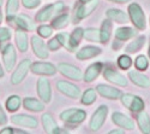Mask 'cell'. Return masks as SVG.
Listing matches in <instances>:
<instances>
[{"label": "cell", "mask_w": 150, "mask_h": 134, "mask_svg": "<svg viewBox=\"0 0 150 134\" xmlns=\"http://www.w3.org/2000/svg\"><path fill=\"white\" fill-rule=\"evenodd\" d=\"M59 117L69 126H78L86 118V111L79 107H70L61 111Z\"/></svg>", "instance_id": "1"}, {"label": "cell", "mask_w": 150, "mask_h": 134, "mask_svg": "<svg viewBox=\"0 0 150 134\" xmlns=\"http://www.w3.org/2000/svg\"><path fill=\"white\" fill-rule=\"evenodd\" d=\"M65 9V4L64 1H57L53 3L51 5H47L46 7H43L42 10H40L36 14L35 19L37 22H47L49 19L54 18L57 15H59L60 12H62Z\"/></svg>", "instance_id": "2"}, {"label": "cell", "mask_w": 150, "mask_h": 134, "mask_svg": "<svg viewBox=\"0 0 150 134\" xmlns=\"http://www.w3.org/2000/svg\"><path fill=\"white\" fill-rule=\"evenodd\" d=\"M129 18L131 19V22L133 23V26L137 29H139V30L145 29V27H146L145 15H144L142 7L137 3H132L129 5Z\"/></svg>", "instance_id": "3"}, {"label": "cell", "mask_w": 150, "mask_h": 134, "mask_svg": "<svg viewBox=\"0 0 150 134\" xmlns=\"http://www.w3.org/2000/svg\"><path fill=\"white\" fill-rule=\"evenodd\" d=\"M120 100H121V104L125 107H127L132 113H139V111L144 110L145 104H144L143 99L138 95H134L131 93H125V94L120 95Z\"/></svg>", "instance_id": "4"}, {"label": "cell", "mask_w": 150, "mask_h": 134, "mask_svg": "<svg viewBox=\"0 0 150 134\" xmlns=\"http://www.w3.org/2000/svg\"><path fill=\"white\" fill-rule=\"evenodd\" d=\"M108 115V106L107 105H100L96 111L93 114L91 118H90V122H89V128L93 132H97L102 128L105 121L107 118Z\"/></svg>", "instance_id": "5"}, {"label": "cell", "mask_w": 150, "mask_h": 134, "mask_svg": "<svg viewBox=\"0 0 150 134\" xmlns=\"http://www.w3.org/2000/svg\"><path fill=\"white\" fill-rule=\"evenodd\" d=\"M31 67V60L25 58L19 62V64L17 65V68L13 70L11 75V83L12 85H19L21 82H23V80L27 77L28 72L30 70Z\"/></svg>", "instance_id": "6"}, {"label": "cell", "mask_w": 150, "mask_h": 134, "mask_svg": "<svg viewBox=\"0 0 150 134\" xmlns=\"http://www.w3.org/2000/svg\"><path fill=\"white\" fill-rule=\"evenodd\" d=\"M57 70L62 76H65L67 79H71L74 81L83 80V71L76 65H72L69 63H59L57 67Z\"/></svg>", "instance_id": "7"}, {"label": "cell", "mask_w": 150, "mask_h": 134, "mask_svg": "<svg viewBox=\"0 0 150 134\" xmlns=\"http://www.w3.org/2000/svg\"><path fill=\"white\" fill-rule=\"evenodd\" d=\"M98 6V0H90V1L82 3L74 11V23H78L79 21L89 17Z\"/></svg>", "instance_id": "8"}, {"label": "cell", "mask_w": 150, "mask_h": 134, "mask_svg": "<svg viewBox=\"0 0 150 134\" xmlns=\"http://www.w3.org/2000/svg\"><path fill=\"white\" fill-rule=\"evenodd\" d=\"M3 63L6 71H12L17 63V51L12 44H7L3 48Z\"/></svg>", "instance_id": "9"}, {"label": "cell", "mask_w": 150, "mask_h": 134, "mask_svg": "<svg viewBox=\"0 0 150 134\" xmlns=\"http://www.w3.org/2000/svg\"><path fill=\"white\" fill-rule=\"evenodd\" d=\"M57 88L58 91L64 94L69 98H72V99H78L81 97V88L78 86H76L74 83L72 82H69V81H65V80H60L57 82Z\"/></svg>", "instance_id": "10"}, {"label": "cell", "mask_w": 150, "mask_h": 134, "mask_svg": "<svg viewBox=\"0 0 150 134\" xmlns=\"http://www.w3.org/2000/svg\"><path fill=\"white\" fill-rule=\"evenodd\" d=\"M30 71L35 75L41 76H53L57 74V67L49 62H35L31 63Z\"/></svg>", "instance_id": "11"}, {"label": "cell", "mask_w": 150, "mask_h": 134, "mask_svg": "<svg viewBox=\"0 0 150 134\" xmlns=\"http://www.w3.org/2000/svg\"><path fill=\"white\" fill-rule=\"evenodd\" d=\"M36 92L43 103H51V100H52V85L47 77H41V79L37 80Z\"/></svg>", "instance_id": "12"}, {"label": "cell", "mask_w": 150, "mask_h": 134, "mask_svg": "<svg viewBox=\"0 0 150 134\" xmlns=\"http://www.w3.org/2000/svg\"><path fill=\"white\" fill-rule=\"evenodd\" d=\"M30 42H31L33 52L37 58H40V59H47L48 58L49 51H48L47 44L42 40V38L40 35H33L31 39H30Z\"/></svg>", "instance_id": "13"}, {"label": "cell", "mask_w": 150, "mask_h": 134, "mask_svg": "<svg viewBox=\"0 0 150 134\" xmlns=\"http://www.w3.org/2000/svg\"><path fill=\"white\" fill-rule=\"evenodd\" d=\"M11 122L18 126V127H24V128H31L35 129L39 126V121L36 117L30 116V115H25V114H16L11 116Z\"/></svg>", "instance_id": "14"}, {"label": "cell", "mask_w": 150, "mask_h": 134, "mask_svg": "<svg viewBox=\"0 0 150 134\" xmlns=\"http://www.w3.org/2000/svg\"><path fill=\"white\" fill-rule=\"evenodd\" d=\"M103 77L107 81L117 85V86H120V87H126L127 86L126 77H125L122 74H120L119 71L114 70L113 68H110V67H106L103 69Z\"/></svg>", "instance_id": "15"}, {"label": "cell", "mask_w": 150, "mask_h": 134, "mask_svg": "<svg viewBox=\"0 0 150 134\" xmlns=\"http://www.w3.org/2000/svg\"><path fill=\"white\" fill-rule=\"evenodd\" d=\"M41 122H42V127H43V130L46 133H49V134H57V133H67V130H62L58 123L55 118L48 113H45L42 116H41Z\"/></svg>", "instance_id": "16"}, {"label": "cell", "mask_w": 150, "mask_h": 134, "mask_svg": "<svg viewBox=\"0 0 150 134\" xmlns=\"http://www.w3.org/2000/svg\"><path fill=\"white\" fill-rule=\"evenodd\" d=\"M95 90L100 95H102L103 98H107V99H110V100L120 99V95H121L120 90H118L115 87H112V86H108V85H105V83H98Z\"/></svg>", "instance_id": "17"}, {"label": "cell", "mask_w": 150, "mask_h": 134, "mask_svg": "<svg viewBox=\"0 0 150 134\" xmlns=\"http://www.w3.org/2000/svg\"><path fill=\"white\" fill-rule=\"evenodd\" d=\"M112 121H113L114 125H117L122 129H127V130L134 129V122L127 115H125L122 113H119V111L113 113L112 114Z\"/></svg>", "instance_id": "18"}, {"label": "cell", "mask_w": 150, "mask_h": 134, "mask_svg": "<svg viewBox=\"0 0 150 134\" xmlns=\"http://www.w3.org/2000/svg\"><path fill=\"white\" fill-rule=\"evenodd\" d=\"M102 53V48L98 46H93V45H88L82 47L79 51H77L76 53V58L78 60H88L91 59L98 54Z\"/></svg>", "instance_id": "19"}, {"label": "cell", "mask_w": 150, "mask_h": 134, "mask_svg": "<svg viewBox=\"0 0 150 134\" xmlns=\"http://www.w3.org/2000/svg\"><path fill=\"white\" fill-rule=\"evenodd\" d=\"M15 24L17 26L18 29H22V30H25V32H33L35 30L36 26H35V22L31 17H29L28 15H24V14H19L17 15L13 21Z\"/></svg>", "instance_id": "20"}, {"label": "cell", "mask_w": 150, "mask_h": 134, "mask_svg": "<svg viewBox=\"0 0 150 134\" xmlns=\"http://www.w3.org/2000/svg\"><path fill=\"white\" fill-rule=\"evenodd\" d=\"M102 70H103V64L101 62L93 63L91 65H89L86 68L85 72L83 74V81H85L86 83L93 82L96 77H98V75L101 74Z\"/></svg>", "instance_id": "21"}, {"label": "cell", "mask_w": 150, "mask_h": 134, "mask_svg": "<svg viewBox=\"0 0 150 134\" xmlns=\"http://www.w3.org/2000/svg\"><path fill=\"white\" fill-rule=\"evenodd\" d=\"M129 77L132 81V83L136 85V86L142 87V88L150 87V80H149V77L145 76L144 74H142V72H139V71H137V70L129 71Z\"/></svg>", "instance_id": "22"}, {"label": "cell", "mask_w": 150, "mask_h": 134, "mask_svg": "<svg viewBox=\"0 0 150 134\" xmlns=\"http://www.w3.org/2000/svg\"><path fill=\"white\" fill-rule=\"evenodd\" d=\"M23 106L24 109L31 111V113H40L43 111L45 109V103L41 99H36L33 97H25L23 99Z\"/></svg>", "instance_id": "23"}, {"label": "cell", "mask_w": 150, "mask_h": 134, "mask_svg": "<svg viewBox=\"0 0 150 134\" xmlns=\"http://www.w3.org/2000/svg\"><path fill=\"white\" fill-rule=\"evenodd\" d=\"M106 16L110 21L119 24H125L129 22V16L126 15V12H124L122 10L119 9H108L106 12Z\"/></svg>", "instance_id": "24"}, {"label": "cell", "mask_w": 150, "mask_h": 134, "mask_svg": "<svg viewBox=\"0 0 150 134\" xmlns=\"http://www.w3.org/2000/svg\"><path fill=\"white\" fill-rule=\"evenodd\" d=\"M15 41H16V46L19 50V52L24 53L28 51V47H29V41H28V35L25 33V30H22L18 29L15 33Z\"/></svg>", "instance_id": "25"}, {"label": "cell", "mask_w": 150, "mask_h": 134, "mask_svg": "<svg viewBox=\"0 0 150 134\" xmlns=\"http://www.w3.org/2000/svg\"><path fill=\"white\" fill-rule=\"evenodd\" d=\"M112 30H113V21H110L109 18L105 19L100 28V42L107 44L112 36Z\"/></svg>", "instance_id": "26"}, {"label": "cell", "mask_w": 150, "mask_h": 134, "mask_svg": "<svg viewBox=\"0 0 150 134\" xmlns=\"http://www.w3.org/2000/svg\"><path fill=\"white\" fill-rule=\"evenodd\" d=\"M19 10V0H7L6 6H5V12H6V21L10 23L13 21V18L18 15Z\"/></svg>", "instance_id": "27"}, {"label": "cell", "mask_w": 150, "mask_h": 134, "mask_svg": "<svg viewBox=\"0 0 150 134\" xmlns=\"http://www.w3.org/2000/svg\"><path fill=\"white\" fill-rule=\"evenodd\" d=\"M137 35V30L131 27H120L115 30V39L119 41L130 40Z\"/></svg>", "instance_id": "28"}, {"label": "cell", "mask_w": 150, "mask_h": 134, "mask_svg": "<svg viewBox=\"0 0 150 134\" xmlns=\"http://www.w3.org/2000/svg\"><path fill=\"white\" fill-rule=\"evenodd\" d=\"M137 123L142 133L150 134V116L144 110L137 113Z\"/></svg>", "instance_id": "29"}, {"label": "cell", "mask_w": 150, "mask_h": 134, "mask_svg": "<svg viewBox=\"0 0 150 134\" xmlns=\"http://www.w3.org/2000/svg\"><path fill=\"white\" fill-rule=\"evenodd\" d=\"M70 19L71 18H70V15L67 12H65V14H59L53 18L52 27H53V29H57V30L64 29L70 24Z\"/></svg>", "instance_id": "30"}, {"label": "cell", "mask_w": 150, "mask_h": 134, "mask_svg": "<svg viewBox=\"0 0 150 134\" xmlns=\"http://www.w3.org/2000/svg\"><path fill=\"white\" fill-rule=\"evenodd\" d=\"M144 44H145V36L144 35H139V36H137L133 41H131L126 47H125V52L126 53H136L144 46Z\"/></svg>", "instance_id": "31"}, {"label": "cell", "mask_w": 150, "mask_h": 134, "mask_svg": "<svg viewBox=\"0 0 150 134\" xmlns=\"http://www.w3.org/2000/svg\"><path fill=\"white\" fill-rule=\"evenodd\" d=\"M21 105H22V99H21V97L17 95V94H12V95L7 97L6 103H5L7 111H10V113H16L21 107Z\"/></svg>", "instance_id": "32"}, {"label": "cell", "mask_w": 150, "mask_h": 134, "mask_svg": "<svg viewBox=\"0 0 150 134\" xmlns=\"http://www.w3.org/2000/svg\"><path fill=\"white\" fill-rule=\"evenodd\" d=\"M55 38L59 40L61 47H64L65 50H67L69 52H74V51H76V47H73V45L71 44L70 34H67V33H59Z\"/></svg>", "instance_id": "33"}, {"label": "cell", "mask_w": 150, "mask_h": 134, "mask_svg": "<svg viewBox=\"0 0 150 134\" xmlns=\"http://www.w3.org/2000/svg\"><path fill=\"white\" fill-rule=\"evenodd\" d=\"M97 98V92L95 88H88L83 94H82V98L81 102L83 105H91L93 103H95Z\"/></svg>", "instance_id": "34"}, {"label": "cell", "mask_w": 150, "mask_h": 134, "mask_svg": "<svg viewBox=\"0 0 150 134\" xmlns=\"http://www.w3.org/2000/svg\"><path fill=\"white\" fill-rule=\"evenodd\" d=\"M83 36H84V29L82 27H77L72 30V33L70 34V39H71V44L73 45V47H76V48L78 47Z\"/></svg>", "instance_id": "35"}, {"label": "cell", "mask_w": 150, "mask_h": 134, "mask_svg": "<svg viewBox=\"0 0 150 134\" xmlns=\"http://www.w3.org/2000/svg\"><path fill=\"white\" fill-rule=\"evenodd\" d=\"M83 38L91 42H100V30L96 28H86L84 29Z\"/></svg>", "instance_id": "36"}, {"label": "cell", "mask_w": 150, "mask_h": 134, "mask_svg": "<svg viewBox=\"0 0 150 134\" xmlns=\"http://www.w3.org/2000/svg\"><path fill=\"white\" fill-rule=\"evenodd\" d=\"M53 34V27L52 26H47V24H41L37 27V35H40L42 39L46 38H51Z\"/></svg>", "instance_id": "37"}, {"label": "cell", "mask_w": 150, "mask_h": 134, "mask_svg": "<svg viewBox=\"0 0 150 134\" xmlns=\"http://www.w3.org/2000/svg\"><path fill=\"white\" fill-rule=\"evenodd\" d=\"M132 65V59L130 56L127 54H121L119 58H118V67L122 70H127L130 69V67Z\"/></svg>", "instance_id": "38"}, {"label": "cell", "mask_w": 150, "mask_h": 134, "mask_svg": "<svg viewBox=\"0 0 150 134\" xmlns=\"http://www.w3.org/2000/svg\"><path fill=\"white\" fill-rule=\"evenodd\" d=\"M134 67L137 70H146L149 67V60L145 56H138L134 59Z\"/></svg>", "instance_id": "39"}, {"label": "cell", "mask_w": 150, "mask_h": 134, "mask_svg": "<svg viewBox=\"0 0 150 134\" xmlns=\"http://www.w3.org/2000/svg\"><path fill=\"white\" fill-rule=\"evenodd\" d=\"M11 30L6 27H1L0 28V44L1 42H6V41H10L11 40Z\"/></svg>", "instance_id": "40"}, {"label": "cell", "mask_w": 150, "mask_h": 134, "mask_svg": "<svg viewBox=\"0 0 150 134\" xmlns=\"http://www.w3.org/2000/svg\"><path fill=\"white\" fill-rule=\"evenodd\" d=\"M22 5L25 9L33 10L41 5V0H22Z\"/></svg>", "instance_id": "41"}, {"label": "cell", "mask_w": 150, "mask_h": 134, "mask_svg": "<svg viewBox=\"0 0 150 134\" xmlns=\"http://www.w3.org/2000/svg\"><path fill=\"white\" fill-rule=\"evenodd\" d=\"M27 130L23 129H16L13 127H5L0 130V134H27Z\"/></svg>", "instance_id": "42"}, {"label": "cell", "mask_w": 150, "mask_h": 134, "mask_svg": "<svg viewBox=\"0 0 150 134\" xmlns=\"http://www.w3.org/2000/svg\"><path fill=\"white\" fill-rule=\"evenodd\" d=\"M47 47H48V50H49V51L55 52V51H58L59 48L61 47V45H60V42H59V40H58L57 38H53V39H51V40L48 41Z\"/></svg>", "instance_id": "43"}, {"label": "cell", "mask_w": 150, "mask_h": 134, "mask_svg": "<svg viewBox=\"0 0 150 134\" xmlns=\"http://www.w3.org/2000/svg\"><path fill=\"white\" fill-rule=\"evenodd\" d=\"M7 121H8L7 115H6V113L4 111V109H3L1 104H0V126L6 125V123H7Z\"/></svg>", "instance_id": "44"}, {"label": "cell", "mask_w": 150, "mask_h": 134, "mask_svg": "<svg viewBox=\"0 0 150 134\" xmlns=\"http://www.w3.org/2000/svg\"><path fill=\"white\" fill-rule=\"evenodd\" d=\"M109 134H125V129H112Z\"/></svg>", "instance_id": "45"}, {"label": "cell", "mask_w": 150, "mask_h": 134, "mask_svg": "<svg viewBox=\"0 0 150 134\" xmlns=\"http://www.w3.org/2000/svg\"><path fill=\"white\" fill-rule=\"evenodd\" d=\"M110 3H118V4H125V3H130L131 0H108Z\"/></svg>", "instance_id": "46"}, {"label": "cell", "mask_w": 150, "mask_h": 134, "mask_svg": "<svg viewBox=\"0 0 150 134\" xmlns=\"http://www.w3.org/2000/svg\"><path fill=\"white\" fill-rule=\"evenodd\" d=\"M4 75H5V70L1 65V63H0V77H4Z\"/></svg>", "instance_id": "47"}, {"label": "cell", "mask_w": 150, "mask_h": 134, "mask_svg": "<svg viewBox=\"0 0 150 134\" xmlns=\"http://www.w3.org/2000/svg\"><path fill=\"white\" fill-rule=\"evenodd\" d=\"M3 19H4V16H3V12H1V10H0V24L3 23Z\"/></svg>", "instance_id": "48"}, {"label": "cell", "mask_w": 150, "mask_h": 134, "mask_svg": "<svg viewBox=\"0 0 150 134\" xmlns=\"http://www.w3.org/2000/svg\"><path fill=\"white\" fill-rule=\"evenodd\" d=\"M86 1H90V0H79L81 4H82V3H86Z\"/></svg>", "instance_id": "49"}, {"label": "cell", "mask_w": 150, "mask_h": 134, "mask_svg": "<svg viewBox=\"0 0 150 134\" xmlns=\"http://www.w3.org/2000/svg\"><path fill=\"white\" fill-rule=\"evenodd\" d=\"M148 53H149V57H150V45H149V51H148Z\"/></svg>", "instance_id": "50"}, {"label": "cell", "mask_w": 150, "mask_h": 134, "mask_svg": "<svg viewBox=\"0 0 150 134\" xmlns=\"http://www.w3.org/2000/svg\"><path fill=\"white\" fill-rule=\"evenodd\" d=\"M1 5H3V0H0V7H1Z\"/></svg>", "instance_id": "51"}, {"label": "cell", "mask_w": 150, "mask_h": 134, "mask_svg": "<svg viewBox=\"0 0 150 134\" xmlns=\"http://www.w3.org/2000/svg\"><path fill=\"white\" fill-rule=\"evenodd\" d=\"M0 93H1V92H0Z\"/></svg>", "instance_id": "52"}]
</instances>
